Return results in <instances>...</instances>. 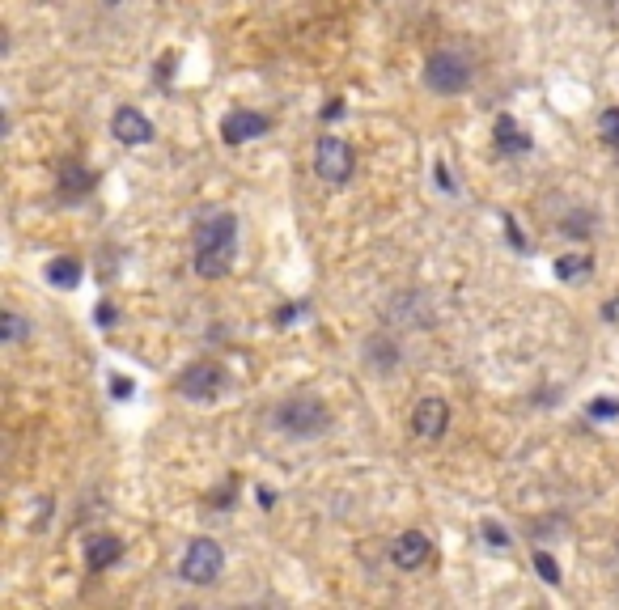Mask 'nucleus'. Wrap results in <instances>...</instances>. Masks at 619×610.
<instances>
[{"mask_svg": "<svg viewBox=\"0 0 619 610\" xmlns=\"http://www.w3.org/2000/svg\"><path fill=\"white\" fill-rule=\"evenodd\" d=\"M94 322H98V327H111V322H115V310H111V305H98Z\"/></svg>", "mask_w": 619, "mask_h": 610, "instance_id": "393cba45", "label": "nucleus"}, {"mask_svg": "<svg viewBox=\"0 0 619 610\" xmlns=\"http://www.w3.org/2000/svg\"><path fill=\"white\" fill-rule=\"evenodd\" d=\"M369 361H378V369H382V373H391V369H395V361H399V352H395L391 344H386V339H378V344L369 348Z\"/></svg>", "mask_w": 619, "mask_h": 610, "instance_id": "aec40b11", "label": "nucleus"}, {"mask_svg": "<svg viewBox=\"0 0 619 610\" xmlns=\"http://www.w3.org/2000/svg\"><path fill=\"white\" fill-rule=\"evenodd\" d=\"M238 500V479H225L217 492H208V505H217V509H229Z\"/></svg>", "mask_w": 619, "mask_h": 610, "instance_id": "412c9836", "label": "nucleus"}, {"mask_svg": "<svg viewBox=\"0 0 619 610\" xmlns=\"http://www.w3.org/2000/svg\"><path fill=\"white\" fill-rule=\"evenodd\" d=\"M437 187H441V191H454V178H450V166H446V161H437Z\"/></svg>", "mask_w": 619, "mask_h": 610, "instance_id": "5701e85b", "label": "nucleus"}, {"mask_svg": "<svg viewBox=\"0 0 619 610\" xmlns=\"http://www.w3.org/2000/svg\"><path fill=\"white\" fill-rule=\"evenodd\" d=\"M590 255H560L556 259V276L564 280V284H573V280H586L590 276Z\"/></svg>", "mask_w": 619, "mask_h": 610, "instance_id": "4468645a", "label": "nucleus"}, {"mask_svg": "<svg viewBox=\"0 0 619 610\" xmlns=\"http://www.w3.org/2000/svg\"><path fill=\"white\" fill-rule=\"evenodd\" d=\"M598 128H603V140L611 149H619V106H607L603 115H598Z\"/></svg>", "mask_w": 619, "mask_h": 610, "instance_id": "a211bd4d", "label": "nucleus"}, {"mask_svg": "<svg viewBox=\"0 0 619 610\" xmlns=\"http://www.w3.org/2000/svg\"><path fill=\"white\" fill-rule=\"evenodd\" d=\"M123 555V543L115 534H94L90 543H85V564H90V572H106L111 564H119Z\"/></svg>", "mask_w": 619, "mask_h": 610, "instance_id": "9b49d317", "label": "nucleus"}, {"mask_svg": "<svg viewBox=\"0 0 619 610\" xmlns=\"http://www.w3.org/2000/svg\"><path fill=\"white\" fill-rule=\"evenodd\" d=\"M179 394H187V399H217L221 394V369L217 365H187L179 373Z\"/></svg>", "mask_w": 619, "mask_h": 610, "instance_id": "0eeeda50", "label": "nucleus"}, {"mask_svg": "<svg viewBox=\"0 0 619 610\" xmlns=\"http://www.w3.org/2000/svg\"><path fill=\"white\" fill-rule=\"evenodd\" d=\"M497 145H501V153H530V136L509 115H501L497 119Z\"/></svg>", "mask_w": 619, "mask_h": 610, "instance_id": "ddd939ff", "label": "nucleus"}, {"mask_svg": "<svg viewBox=\"0 0 619 610\" xmlns=\"http://www.w3.org/2000/svg\"><path fill=\"white\" fill-rule=\"evenodd\" d=\"M102 5H106V9H115V5H123V0H102Z\"/></svg>", "mask_w": 619, "mask_h": 610, "instance_id": "c85d7f7f", "label": "nucleus"}, {"mask_svg": "<svg viewBox=\"0 0 619 610\" xmlns=\"http://www.w3.org/2000/svg\"><path fill=\"white\" fill-rule=\"evenodd\" d=\"M272 424L285 437H293V441H310V437H318V433H327V428H331V411L318 399H289V403L276 407Z\"/></svg>", "mask_w": 619, "mask_h": 610, "instance_id": "f03ea898", "label": "nucleus"}, {"mask_svg": "<svg viewBox=\"0 0 619 610\" xmlns=\"http://www.w3.org/2000/svg\"><path fill=\"white\" fill-rule=\"evenodd\" d=\"M586 416H590V420H615V416H619V399H607V394H598V399L586 403Z\"/></svg>", "mask_w": 619, "mask_h": 610, "instance_id": "f3484780", "label": "nucleus"}, {"mask_svg": "<svg viewBox=\"0 0 619 610\" xmlns=\"http://www.w3.org/2000/svg\"><path fill=\"white\" fill-rule=\"evenodd\" d=\"M314 170L318 178H327V183H348L352 170H357V157H352V145L340 136H323L314 149Z\"/></svg>", "mask_w": 619, "mask_h": 610, "instance_id": "39448f33", "label": "nucleus"}, {"mask_svg": "<svg viewBox=\"0 0 619 610\" xmlns=\"http://www.w3.org/2000/svg\"><path fill=\"white\" fill-rule=\"evenodd\" d=\"M535 572H539L547 585H560V581H564V577H560V564H556L547 551H535Z\"/></svg>", "mask_w": 619, "mask_h": 610, "instance_id": "6ab92c4d", "label": "nucleus"}, {"mask_svg": "<svg viewBox=\"0 0 619 610\" xmlns=\"http://www.w3.org/2000/svg\"><path fill=\"white\" fill-rule=\"evenodd\" d=\"M255 496H259V505H263V509H272V505H276V492H272V488H259Z\"/></svg>", "mask_w": 619, "mask_h": 610, "instance_id": "cd10ccee", "label": "nucleus"}, {"mask_svg": "<svg viewBox=\"0 0 619 610\" xmlns=\"http://www.w3.org/2000/svg\"><path fill=\"white\" fill-rule=\"evenodd\" d=\"M111 394H115V399H128V394H132V382H128V378H115V382H111Z\"/></svg>", "mask_w": 619, "mask_h": 610, "instance_id": "b1692460", "label": "nucleus"}, {"mask_svg": "<svg viewBox=\"0 0 619 610\" xmlns=\"http://www.w3.org/2000/svg\"><path fill=\"white\" fill-rule=\"evenodd\" d=\"M302 310H306V305H302V301H293V305H285V310H280V318H276V322H293Z\"/></svg>", "mask_w": 619, "mask_h": 610, "instance_id": "a878e982", "label": "nucleus"}, {"mask_svg": "<svg viewBox=\"0 0 619 610\" xmlns=\"http://www.w3.org/2000/svg\"><path fill=\"white\" fill-rule=\"evenodd\" d=\"M26 335H30V322L22 314L5 310V318H0V339H5V344H22Z\"/></svg>", "mask_w": 619, "mask_h": 610, "instance_id": "dca6fc26", "label": "nucleus"}, {"mask_svg": "<svg viewBox=\"0 0 619 610\" xmlns=\"http://www.w3.org/2000/svg\"><path fill=\"white\" fill-rule=\"evenodd\" d=\"M450 428V403L446 399H420L412 407V433L420 441H441Z\"/></svg>", "mask_w": 619, "mask_h": 610, "instance_id": "423d86ee", "label": "nucleus"}, {"mask_svg": "<svg viewBox=\"0 0 619 610\" xmlns=\"http://www.w3.org/2000/svg\"><path fill=\"white\" fill-rule=\"evenodd\" d=\"M424 85L433 89V94H463L471 85V60L458 56V51H437L424 68Z\"/></svg>", "mask_w": 619, "mask_h": 610, "instance_id": "20e7f679", "label": "nucleus"}, {"mask_svg": "<svg viewBox=\"0 0 619 610\" xmlns=\"http://www.w3.org/2000/svg\"><path fill=\"white\" fill-rule=\"evenodd\" d=\"M225 572V551L217 538H196V543H187L183 551V564H179V577L187 585H217Z\"/></svg>", "mask_w": 619, "mask_h": 610, "instance_id": "7ed1b4c3", "label": "nucleus"}, {"mask_svg": "<svg viewBox=\"0 0 619 610\" xmlns=\"http://www.w3.org/2000/svg\"><path fill=\"white\" fill-rule=\"evenodd\" d=\"M429 555H433V543H429V534H420V530L399 534L395 543H391V560H395V568H403V572L420 568L424 560H429Z\"/></svg>", "mask_w": 619, "mask_h": 610, "instance_id": "9d476101", "label": "nucleus"}, {"mask_svg": "<svg viewBox=\"0 0 619 610\" xmlns=\"http://www.w3.org/2000/svg\"><path fill=\"white\" fill-rule=\"evenodd\" d=\"M47 284H51V289H77V284H81V263L77 259H51L47 263Z\"/></svg>", "mask_w": 619, "mask_h": 610, "instance_id": "f8f14e48", "label": "nucleus"}, {"mask_svg": "<svg viewBox=\"0 0 619 610\" xmlns=\"http://www.w3.org/2000/svg\"><path fill=\"white\" fill-rule=\"evenodd\" d=\"M111 136L119 145H149L153 140V123L136 111V106H119L115 119H111Z\"/></svg>", "mask_w": 619, "mask_h": 610, "instance_id": "1a4fd4ad", "label": "nucleus"}, {"mask_svg": "<svg viewBox=\"0 0 619 610\" xmlns=\"http://www.w3.org/2000/svg\"><path fill=\"white\" fill-rule=\"evenodd\" d=\"M340 115H344V102H340V98H335L331 106H323V119H327V123H331V119H340Z\"/></svg>", "mask_w": 619, "mask_h": 610, "instance_id": "bb28decb", "label": "nucleus"}, {"mask_svg": "<svg viewBox=\"0 0 619 610\" xmlns=\"http://www.w3.org/2000/svg\"><path fill=\"white\" fill-rule=\"evenodd\" d=\"M94 187V174L85 170V166H64V174H60V191H68V195H81V191H90Z\"/></svg>", "mask_w": 619, "mask_h": 610, "instance_id": "2eb2a0df", "label": "nucleus"}, {"mask_svg": "<svg viewBox=\"0 0 619 610\" xmlns=\"http://www.w3.org/2000/svg\"><path fill=\"white\" fill-rule=\"evenodd\" d=\"M221 136L229 140V145H246V140L268 136V115H259V111H229L221 119Z\"/></svg>", "mask_w": 619, "mask_h": 610, "instance_id": "6e6552de", "label": "nucleus"}, {"mask_svg": "<svg viewBox=\"0 0 619 610\" xmlns=\"http://www.w3.org/2000/svg\"><path fill=\"white\" fill-rule=\"evenodd\" d=\"M480 530H484V538H488L492 551H509V534H505L497 522H492V517H488V522H480Z\"/></svg>", "mask_w": 619, "mask_h": 610, "instance_id": "4be33fe9", "label": "nucleus"}, {"mask_svg": "<svg viewBox=\"0 0 619 610\" xmlns=\"http://www.w3.org/2000/svg\"><path fill=\"white\" fill-rule=\"evenodd\" d=\"M234 255H238V217L234 212H217L196 233V276L221 280L229 272V263H234Z\"/></svg>", "mask_w": 619, "mask_h": 610, "instance_id": "f257e3e1", "label": "nucleus"}]
</instances>
